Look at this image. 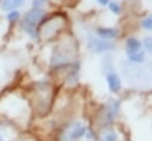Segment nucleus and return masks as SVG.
<instances>
[{"label": "nucleus", "instance_id": "f257e3e1", "mask_svg": "<svg viewBox=\"0 0 152 141\" xmlns=\"http://www.w3.org/2000/svg\"><path fill=\"white\" fill-rule=\"evenodd\" d=\"M45 17V11L42 8H31L30 11H27L23 18L21 22V27L23 30L32 38H37L38 33H37V26L43 22Z\"/></svg>", "mask_w": 152, "mask_h": 141}, {"label": "nucleus", "instance_id": "f8f14e48", "mask_svg": "<svg viewBox=\"0 0 152 141\" xmlns=\"http://www.w3.org/2000/svg\"><path fill=\"white\" fill-rule=\"evenodd\" d=\"M115 140H116V136L114 133H108L102 137V141H115Z\"/></svg>", "mask_w": 152, "mask_h": 141}, {"label": "nucleus", "instance_id": "9b49d317", "mask_svg": "<svg viewBox=\"0 0 152 141\" xmlns=\"http://www.w3.org/2000/svg\"><path fill=\"white\" fill-rule=\"evenodd\" d=\"M142 26H144L145 29H147V30H152V18L150 17V18L144 19V22H142Z\"/></svg>", "mask_w": 152, "mask_h": 141}, {"label": "nucleus", "instance_id": "39448f33", "mask_svg": "<svg viewBox=\"0 0 152 141\" xmlns=\"http://www.w3.org/2000/svg\"><path fill=\"white\" fill-rule=\"evenodd\" d=\"M96 33L102 39H110V38H115L118 36V31L112 27H100L96 30Z\"/></svg>", "mask_w": 152, "mask_h": 141}, {"label": "nucleus", "instance_id": "1a4fd4ad", "mask_svg": "<svg viewBox=\"0 0 152 141\" xmlns=\"http://www.w3.org/2000/svg\"><path fill=\"white\" fill-rule=\"evenodd\" d=\"M129 59H131L132 61H134V62H141V61H144V59H145V54L139 50V51H137V53L129 54Z\"/></svg>", "mask_w": 152, "mask_h": 141}, {"label": "nucleus", "instance_id": "2eb2a0df", "mask_svg": "<svg viewBox=\"0 0 152 141\" xmlns=\"http://www.w3.org/2000/svg\"><path fill=\"white\" fill-rule=\"evenodd\" d=\"M97 2L101 5H107V4H109V0H97Z\"/></svg>", "mask_w": 152, "mask_h": 141}, {"label": "nucleus", "instance_id": "4468645a", "mask_svg": "<svg viewBox=\"0 0 152 141\" xmlns=\"http://www.w3.org/2000/svg\"><path fill=\"white\" fill-rule=\"evenodd\" d=\"M45 1H46V0H33L32 7H33V8H40V6H42Z\"/></svg>", "mask_w": 152, "mask_h": 141}, {"label": "nucleus", "instance_id": "9d476101", "mask_svg": "<svg viewBox=\"0 0 152 141\" xmlns=\"http://www.w3.org/2000/svg\"><path fill=\"white\" fill-rule=\"evenodd\" d=\"M109 10H110L113 13L118 14V13L120 12V6H119L116 2H109Z\"/></svg>", "mask_w": 152, "mask_h": 141}, {"label": "nucleus", "instance_id": "0eeeda50", "mask_svg": "<svg viewBox=\"0 0 152 141\" xmlns=\"http://www.w3.org/2000/svg\"><path fill=\"white\" fill-rule=\"evenodd\" d=\"M126 48H127L128 54H133V53H137V51L140 50L141 43L135 38H128L127 43H126Z\"/></svg>", "mask_w": 152, "mask_h": 141}, {"label": "nucleus", "instance_id": "423d86ee", "mask_svg": "<svg viewBox=\"0 0 152 141\" xmlns=\"http://www.w3.org/2000/svg\"><path fill=\"white\" fill-rule=\"evenodd\" d=\"M86 127L82 124V123H77V124H75V127L71 129V131H70V139L71 140H78V139H81L84 134H86Z\"/></svg>", "mask_w": 152, "mask_h": 141}, {"label": "nucleus", "instance_id": "6e6552de", "mask_svg": "<svg viewBox=\"0 0 152 141\" xmlns=\"http://www.w3.org/2000/svg\"><path fill=\"white\" fill-rule=\"evenodd\" d=\"M19 18H20V12L17 10L8 11V13L6 14V19L8 20V23H15L19 20Z\"/></svg>", "mask_w": 152, "mask_h": 141}, {"label": "nucleus", "instance_id": "f03ea898", "mask_svg": "<svg viewBox=\"0 0 152 141\" xmlns=\"http://www.w3.org/2000/svg\"><path fill=\"white\" fill-rule=\"evenodd\" d=\"M89 45L91 47L93 50L97 51V53H102V51H108L110 49H113V44L109 42H106L103 39H97V38H90Z\"/></svg>", "mask_w": 152, "mask_h": 141}, {"label": "nucleus", "instance_id": "7ed1b4c3", "mask_svg": "<svg viewBox=\"0 0 152 141\" xmlns=\"http://www.w3.org/2000/svg\"><path fill=\"white\" fill-rule=\"evenodd\" d=\"M24 4H25V0H2L0 7L2 11L8 12L24 6Z\"/></svg>", "mask_w": 152, "mask_h": 141}, {"label": "nucleus", "instance_id": "ddd939ff", "mask_svg": "<svg viewBox=\"0 0 152 141\" xmlns=\"http://www.w3.org/2000/svg\"><path fill=\"white\" fill-rule=\"evenodd\" d=\"M144 45L146 47L147 50L152 51V37H147V38H145V41H144Z\"/></svg>", "mask_w": 152, "mask_h": 141}, {"label": "nucleus", "instance_id": "dca6fc26", "mask_svg": "<svg viewBox=\"0 0 152 141\" xmlns=\"http://www.w3.org/2000/svg\"><path fill=\"white\" fill-rule=\"evenodd\" d=\"M0 141H5V140H4V137H2L1 135H0Z\"/></svg>", "mask_w": 152, "mask_h": 141}, {"label": "nucleus", "instance_id": "20e7f679", "mask_svg": "<svg viewBox=\"0 0 152 141\" xmlns=\"http://www.w3.org/2000/svg\"><path fill=\"white\" fill-rule=\"evenodd\" d=\"M107 82L112 92H119V90L121 88V81L115 73H109L107 75Z\"/></svg>", "mask_w": 152, "mask_h": 141}]
</instances>
